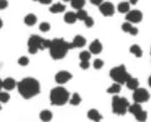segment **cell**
Listing matches in <instances>:
<instances>
[{"instance_id":"1","label":"cell","mask_w":151,"mask_h":122,"mask_svg":"<svg viewBox=\"0 0 151 122\" xmlns=\"http://www.w3.org/2000/svg\"><path fill=\"white\" fill-rule=\"evenodd\" d=\"M17 87H18L19 94L24 98H26V100L36 96L38 93L41 92V86H40L38 80H36L35 78L31 77L22 79L17 84Z\"/></svg>"},{"instance_id":"2","label":"cell","mask_w":151,"mask_h":122,"mask_svg":"<svg viewBox=\"0 0 151 122\" xmlns=\"http://www.w3.org/2000/svg\"><path fill=\"white\" fill-rule=\"evenodd\" d=\"M73 49L71 43H68L63 39H54L51 41L50 54L54 60H60L65 57L69 50Z\"/></svg>"},{"instance_id":"3","label":"cell","mask_w":151,"mask_h":122,"mask_svg":"<svg viewBox=\"0 0 151 122\" xmlns=\"http://www.w3.org/2000/svg\"><path fill=\"white\" fill-rule=\"evenodd\" d=\"M70 100V93L62 86L54 87L50 93V101L52 105L62 106Z\"/></svg>"},{"instance_id":"4","label":"cell","mask_w":151,"mask_h":122,"mask_svg":"<svg viewBox=\"0 0 151 122\" xmlns=\"http://www.w3.org/2000/svg\"><path fill=\"white\" fill-rule=\"evenodd\" d=\"M28 52L31 54H35L38 50H45V49H50L51 41L45 40L38 35H32L28 39Z\"/></svg>"},{"instance_id":"5","label":"cell","mask_w":151,"mask_h":122,"mask_svg":"<svg viewBox=\"0 0 151 122\" xmlns=\"http://www.w3.org/2000/svg\"><path fill=\"white\" fill-rule=\"evenodd\" d=\"M109 76L113 79L116 84H125L126 80L131 77V75L126 71V68L124 64H121V66H117L113 68L112 70L109 71Z\"/></svg>"},{"instance_id":"6","label":"cell","mask_w":151,"mask_h":122,"mask_svg":"<svg viewBox=\"0 0 151 122\" xmlns=\"http://www.w3.org/2000/svg\"><path fill=\"white\" fill-rule=\"evenodd\" d=\"M130 106V103L127 102L125 97H121L115 95L112 101V108H113V112L117 116H124Z\"/></svg>"},{"instance_id":"7","label":"cell","mask_w":151,"mask_h":122,"mask_svg":"<svg viewBox=\"0 0 151 122\" xmlns=\"http://www.w3.org/2000/svg\"><path fill=\"white\" fill-rule=\"evenodd\" d=\"M127 111H130V113H132L139 122H145L147 120V116H148L147 112L143 111L142 106L138 103H134L132 105H130Z\"/></svg>"},{"instance_id":"8","label":"cell","mask_w":151,"mask_h":122,"mask_svg":"<svg viewBox=\"0 0 151 122\" xmlns=\"http://www.w3.org/2000/svg\"><path fill=\"white\" fill-rule=\"evenodd\" d=\"M149 98H150V94L145 88H138V90H134V93H133V100H134V102L138 103V104L147 102Z\"/></svg>"},{"instance_id":"9","label":"cell","mask_w":151,"mask_h":122,"mask_svg":"<svg viewBox=\"0 0 151 122\" xmlns=\"http://www.w3.org/2000/svg\"><path fill=\"white\" fill-rule=\"evenodd\" d=\"M126 20H127V23H140L142 18H143V15L142 13L138 10V9H134V10H130L129 13L126 14Z\"/></svg>"},{"instance_id":"10","label":"cell","mask_w":151,"mask_h":122,"mask_svg":"<svg viewBox=\"0 0 151 122\" xmlns=\"http://www.w3.org/2000/svg\"><path fill=\"white\" fill-rule=\"evenodd\" d=\"M99 12H101L104 16L109 17V16H113L114 15V13H115V8H114V5L112 4V2L105 1V2H103L101 6H99Z\"/></svg>"},{"instance_id":"11","label":"cell","mask_w":151,"mask_h":122,"mask_svg":"<svg viewBox=\"0 0 151 122\" xmlns=\"http://www.w3.org/2000/svg\"><path fill=\"white\" fill-rule=\"evenodd\" d=\"M71 78H72V75L70 74L69 71L61 70L55 75V82L58 84H64L67 83V82H69Z\"/></svg>"},{"instance_id":"12","label":"cell","mask_w":151,"mask_h":122,"mask_svg":"<svg viewBox=\"0 0 151 122\" xmlns=\"http://www.w3.org/2000/svg\"><path fill=\"white\" fill-rule=\"evenodd\" d=\"M103 51V45L99 42V40H95L94 42H91V44L89 46V52L94 53V54H99Z\"/></svg>"},{"instance_id":"13","label":"cell","mask_w":151,"mask_h":122,"mask_svg":"<svg viewBox=\"0 0 151 122\" xmlns=\"http://www.w3.org/2000/svg\"><path fill=\"white\" fill-rule=\"evenodd\" d=\"M122 30H123L125 33H130L131 35H137V34L139 33L138 28H137V27H134L131 23H127V22L122 25Z\"/></svg>"},{"instance_id":"14","label":"cell","mask_w":151,"mask_h":122,"mask_svg":"<svg viewBox=\"0 0 151 122\" xmlns=\"http://www.w3.org/2000/svg\"><path fill=\"white\" fill-rule=\"evenodd\" d=\"M88 118L91 120V121H94V122H101V120L103 119V116H101V114L97 111V110H95V109H91V110H89L88 111Z\"/></svg>"},{"instance_id":"15","label":"cell","mask_w":151,"mask_h":122,"mask_svg":"<svg viewBox=\"0 0 151 122\" xmlns=\"http://www.w3.org/2000/svg\"><path fill=\"white\" fill-rule=\"evenodd\" d=\"M71 44H72L73 49L75 48H82V46H85V44H86V39L83 36H81V35H76Z\"/></svg>"},{"instance_id":"16","label":"cell","mask_w":151,"mask_h":122,"mask_svg":"<svg viewBox=\"0 0 151 122\" xmlns=\"http://www.w3.org/2000/svg\"><path fill=\"white\" fill-rule=\"evenodd\" d=\"M17 85V83H16V80L14 79V78H6L4 82H2V87L5 88V90H12L15 88V86Z\"/></svg>"},{"instance_id":"17","label":"cell","mask_w":151,"mask_h":122,"mask_svg":"<svg viewBox=\"0 0 151 122\" xmlns=\"http://www.w3.org/2000/svg\"><path fill=\"white\" fill-rule=\"evenodd\" d=\"M126 87L129 88V90H135L139 88V80L137 78H133V77H130L127 80H126Z\"/></svg>"},{"instance_id":"18","label":"cell","mask_w":151,"mask_h":122,"mask_svg":"<svg viewBox=\"0 0 151 122\" xmlns=\"http://www.w3.org/2000/svg\"><path fill=\"white\" fill-rule=\"evenodd\" d=\"M53 118V114L52 112L49 111V110H43L41 113H40V119L43 122H50Z\"/></svg>"},{"instance_id":"19","label":"cell","mask_w":151,"mask_h":122,"mask_svg":"<svg viewBox=\"0 0 151 122\" xmlns=\"http://www.w3.org/2000/svg\"><path fill=\"white\" fill-rule=\"evenodd\" d=\"M65 10V6L63 5V4H60V2H58V4H54V5H52L50 8V12L52 14H59V13H63Z\"/></svg>"},{"instance_id":"20","label":"cell","mask_w":151,"mask_h":122,"mask_svg":"<svg viewBox=\"0 0 151 122\" xmlns=\"http://www.w3.org/2000/svg\"><path fill=\"white\" fill-rule=\"evenodd\" d=\"M24 22H25V24L27 26H33V25H35V24H36V22H37V17H36L34 14H28V15L25 17Z\"/></svg>"},{"instance_id":"21","label":"cell","mask_w":151,"mask_h":122,"mask_svg":"<svg viewBox=\"0 0 151 122\" xmlns=\"http://www.w3.org/2000/svg\"><path fill=\"white\" fill-rule=\"evenodd\" d=\"M130 52L134 54L135 57H138V58H141L142 57V54H143V52L141 50V48H140V45L138 44H133L131 48H130Z\"/></svg>"},{"instance_id":"22","label":"cell","mask_w":151,"mask_h":122,"mask_svg":"<svg viewBox=\"0 0 151 122\" xmlns=\"http://www.w3.org/2000/svg\"><path fill=\"white\" fill-rule=\"evenodd\" d=\"M77 20V16H76L75 13L72 12H68V13L64 15V22L68 23V24H73Z\"/></svg>"},{"instance_id":"23","label":"cell","mask_w":151,"mask_h":122,"mask_svg":"<svg viewBox=\"0 0 151 122\" xmlns=\"http://www.w3.org/2000/svg\"><path fill=\"white\" fill-rule=\"evenodd\" d=\"M117 9H119V12H120L121 14H126L130 12V4L129 2H121L120 5H119V7H117Z\"/></svg>"},{"instance_id":"24","label":"cell","mask_w":151,"mask_h":122,"mask_svg":"<svg viewBox=\"0 0 151 122\" xmlns=\"http://www.w3.org/2000/svg\"><path fill=\"white\" fill-rule=\"evenodd\" d=\"M85 0H72L71 1V6L73 7L75 9H78V10H81L83 6H85Z\"/></svg>"},{"instance_id":"25","label":"cell","mask_w":151,"mask_h":122,"mask_svg":"<svg viewBox=\"0 0 151 122\" xmlns=\"http://www.w3.org/2000/svg\"><path fill=\"white\" fill-rule=\"evenodd\" d=\"M121 88H122V86H121L120 84H113V85L107 90V93H108V94H117V93L121 92Z\"/></svg>"},{"instance_id":"26","label":"cell","mask_w":151,"mask_h":122,"mask_svg":"<svg viewBox=\"0 0 151 122\" xmlns=\"http://www.w3.org/2000/svg\"><path fill=\"white\" fill-rule=\"evenodd\" d=\"M69 102L71 105H79L80 102H81V97H80V95H79L78 93H75V94L72 95V97L69 100Z\"/></svg>"},{"instance_id":"27","label":"cell","mask_w":151,"mask_h":122,"mask_svg":"<svg viewBox=\"0 0 151 122\" xmlns=\"http://www.w3.org/2000/svg\"><path fill=\"white\" fill-rule=\"evenodd\" d=\"M76 16H77V19H80V20H85L87 17H88V13L86 12V10H78L77 14H76Z\"/></svg>"},{"instance_id":"28","label":"cell","mask_w":151,"mask_h":122,"mask_svg":"<svg viewBox=\"0 0 151 122\" xmlns=\"http://www.w3.org/2000/svg\"><path fill=\"white\" fill-rule=\"evenodd\" d=\"M90 57H91V53L89 51H82L79 54V58H80L81 61H89Z\"/></svg>"},{"instance_id":"29","label":"cell","mask_w":151,"mask_h":122,"mask_svg":"<svg viewBox=\"0 0 151 122\" xmlns=\"http://www.w3.org/2000/svg\"><path fill=\"white\" fill-rule=\"evenodd\" d=\"M10 98V95L6 92H0V102L7 103Z\"/></svg>"},{"instance_id":"30","label":"cell","mask_w":151,"mask_h":122,"mask_svg":"<svg viewBox=\"0 0 151 122\" xmlns=\"http://www.w3.org/2000/svg\"><path fill=\"white\" fill-rule=\"evenodd\" d=\"M40 30L42 31V32H49L51 30V25L49 24V23H46V22H44V23H41L40 24Z\"/></svg>"},{"instance_id":"31","label":"cell","mask_w":151,"mask_h":122,"mask_svg":"<svg viewBox=\"0 0 151 122\" xmlns=\"http://www.w3.org/2000/svg\"><path fill=\"white\" fill-rule=\"evenodd\" d=\"M18 64L20 66H23V67H25V66H27V64H29V59L27 58V57H20L18 59Z\"/></svg>"},{"instance_id":"32","label":"cell","mask_w":151,"mask_h":122,"mask_svg":"<svg viewBox=\"0 0 151 122\" xmlns=\"http://www.w3.org/2000/svg\"><path fill=\"white\" fill-rule=\"evenodd\" d=\"M103 66H104V61L101 60V59H96V60L94 61L95 69H101V68H103Z\"/></svg>"},{"instance_id":"33","label":"cell","mask_w":151,"mask_h":122,"mask_svg":"<svg viewBox=\"0 0 151 122\" xmlns=\"http://www.w3.org/2000/svg\"><path fill=\"white\" fill-rule=\"evenodd\" d=\"M85 22V25L87 26V27H91V26H94V19L90 17V16H88L86 19L83 20Z\"/></svg>"},{"instance_id":"34","label":"cell","mask_w":151,"mask_h":122,"mask_svg":"<svg viewBox=\"0 0 151 122\" xmlns=\"http://www.w3.org/2000/svg\"><path fill=\"white\" fill-rule=\"evenodd\" d=\"M89 66H90V64H89V61H81V62H80V68H81V69H88Z\"/></svg>"},{"instance_id":"35","label":"cell","mask_w":151,"mask_h":122,"mask_svg":"<svg viewBox=\"0 0 151 122\" xmlns=\"http://www.w3.org/2000/svg\"><path fill=\"white\" fill-rule=\"evenodd\" d=\"M8 7V1L6 0H0V9H5Z\"/></svg>"},{"instance_id":"36","label":"cell","mask_w":151,"mask_h":122,"mask_svg":"<svg viewBox=\"0 0 151 122\" xmlns=\"http://www.w3.org/2000/svg\"><path fill=\"white\" fill-rule=\"evenodd\" d=\"M90 2H91L93 5H95V6H101L104 1H103V0H91Z\"/></svg>"},{"instance_id":"37","label":"cell","mask_w":151,"mask_h":122,"mask_svg":"<svg viewBox=\"0 0 151 122\" xmlns=\"http://www.w3.org/2000/svg\"><path fill=\"white\" fill-rule=\"evenodd\" d=\"M41 4H44V5H47V4H51L52 0H40Z\"/></svg>"},{"instance_id":"38","label":"cell","mask_w":151,"mask_h":122,"mask_svg":"<svg viewBox=\"0 0 151 122\" xmlns=\"http://www.w3.org/2000/svg\"><path fill=\"white\" fill-rule=\"evenodd\" d=\"M1 88H2V80L0 79V92H1Z\"/></svg>"},{"instance_id":"39","label":"cell","mask_w":151,"mask_h":122,"mask_svg":"<svg viewBox=\"0 0 151 122\" xmlns=\"http://www.w3.org/2000/svg\"><path fill=\"white\" fill-rule=\"evenodd\" d=\"M130 2H131L132 5H137V1H135V0H132V1H130Z\"/></svg>"},{"instance_id":"40","label":"cell","mask_w":151,"mask_h":122,"mask_svg":"<svg viewBox=\"0 0 151 122\" xmlns=\"http://www.w3.org/2000/svg\"><path fill=\"white\" fill-rule=\"evenodd\" d=\"M148 83H149V86L151 87V76L149 77V80H148Z\"/></svg>"},{"instance_id":"41","label":"cell","mask_w":151,"mask_h":122,"mask_svg":"<svg viewBox=\"0 0 151 122\" xmlns=\"http://www.w3.org/2000/svg\"><path fill=\"white\" fill-rule=\"evenodd\" d=\"M2 27V20H1V18H0V28Z\"/></svg>"},{"instance_id":"42","label":"cell","mask_w":151,"mask_h":122,"mask_svg":"<svg viewBox=\"0 0 151 122\" xmlns=\"http://www.w3.org/2000/svg\"><path fill=\"white\" fill-rule=\"evenodd\" d=\"M0 110H1V105H0Z\"/></svg>"}]
</instances>
